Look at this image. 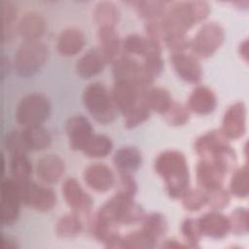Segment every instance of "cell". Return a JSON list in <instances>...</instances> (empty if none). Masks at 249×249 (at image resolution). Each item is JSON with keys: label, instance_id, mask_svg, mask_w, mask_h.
<instances>
[{"label": "cell", "instance_id": "1", "mask_svg": "<svg viewBox=\"0 0 249 249\" xmlns=\"http://www.w3.org/2000/svg\"><path fill=\"white\" fill-rule=\"evenodd\" d=\"M210 7L204 1H185L169 3L160 19L161 40L187 36L188 31L203 21L209 15Z\"/></svg>", "mask_w": 249, "mask_h": 249}, {"label": "cell", "instance_id": "2", "mask_svg": "<svg viewBox=\"0 0 249 249\" xmlns=\"http://www.w3.org/2000/svg\"><path fill=\"white\" fill-rule=\"evenodd\" d=\"M155 170L163 180L165 191L172 198H180L189 189L190 173L187 160L177 150H165L155 160Z\"/></svg>", "mask_w": 249, "mask_h": 249}, {"label": "cell", "instance_id": "3", "mask_svg": "<svg viewBox=\"0 0 249 249\" xmlns=\"http://www.w3.org/2000/svg\"><path fill=\"white\" fill-rule=\"evenodd\" d=\"M236 162V154L231 151L215 157L203 158L196 167V178L198 188L205 192H212L223 188L225 178Z\"/></svg>", "mask_w": 249, "mask_h": 249}, {"label": "cell", "instance_id": "4", "mask_svg": "<svg viewBox=\"0 0 249 249\" xmlns=\"http://www.w3.org/2000/svg\"><path fill=\"white\" fill-rule=\"evenodd\" d=\"M83 102L90 116L99 124H110L117 117L118 110L111 92L101 83H91L85 89Z\"/></svg>", "mask_w": 249, "mask_h": 249}, {"label": "cell", "instance_id": "5", "mask_svg": "<svg viewBox=\"0 0 249 249\" xmlns=\"http://www.w3.org/2000/svg\"><path fill=\"white\" fill-rule=\"evenodd\" d=\"M115 225H132L139 223L145 216L144 209L132 196L116 192L98 210Z\"/></svg>", "mask_w": 249, "mask_h": 249}, {"label": "cell", "instance_id": "6", "mask_svg": "<svg viewBox=\"0 0 249 249\" xmlns=\"http://www.w3.org/2000/svg\"><path fill=\"white\" fill-rule=\"evenodd\" d=\"M48 55V47L41 40L22 41L15 53V72L22 78L33 76L46 63Z\"/></svg>", "mask_w": 249, "mask_h": 249}, {"label": "cell", "instance_id": "7", "mask_svg": "<svg viewBox=\"0 0 249 249\" xmlns=\"http://www.w3.org/2000/svg\"><path fill=\"white\" fill-rule=\"evenodd\" d=\"M51 113L49 98L39 92L24 95L17 105L16 121L23 127L42 125Z\"/></svg>", "mask_w": 249, "mask_h": 249}, {"label": "cell", "instance_id": "8", "mask_svg": "<svg viewBox=\"0 0 249 249\" xmlns=\"http://www.w3.org/2000/svg\"><path fill=\"white\" fill-rule=\"evenodd\" d=\"M225 41V31L216 22L204 23L190 40L192 54L198 58H208L213 55Z\"/></svg>", "mask_w": 249, "mask_h": 249}, {"label": "cell", "instance_id": "9", "mask_svg": "<svg viewBox=\"0 0 249 249\" xmlns=\"http://www.w3.org/2000/svg\"><path fill=\"white\" fill-rule=\"evenodd\" d=\"M22 204L39 212L50 211L56 203V195L51 188L33 181L19 183Z\"/></svg>", "mask_w": 249, "mask_h": 249}, {"label": "cell", "instance_id": "10", "mask_svg": "<svg viewBox=\"0 0 249 249\" xmlns=\"http://www.w3.org/2000/svg\"><path fill=\"white\" fill-rule=\"evenodd\" d=\"M22 204L19 183L13 178H5L1 183V224L11 226L18 217Z\"/></svg>", "mask_w": 249, "mask_h": 249}, {"label": "cell", "instance_id": "11", "mask_svg": "<svg viewBox=\"0 0 249 249\" xmlns=\"http://www.w3.org/2000/svg\"><path fill=\"white\" fill-rule=\"evenodd\" d=\"M112 73L115 81H127L147 89L153 82L144 72L142 63L128 55L119 56L112 63Z\"/></svg>", "mask_w": 249, "mask_h": 249}, {"label": "cell", "instance_id": "12", "mask_svg": "<svg viewBox=\"0 0 249 249\" xmlns=\"http://www.w3.org/2000/svg\"><path fill=\"white\" fill-rule=\"evenodd\" d=\"M145 90L131 82L115 81L111 96L118 112L125 116L143 99Z\"/></svg>", "mask_w": 249, "mask_h": 249}, {"label": "cell", "instance_id": "13", "mask_svg": "<svg viewBox=\"0 0 249 249\" xmlns=\"http://www.w3.org/2000/svg\"><path fill=\"white\" fill-rule=\"evenodd\" d=\"M61 192L66 204L73 212L78 215H88L90 212L93 200L75 178H67L63 182Z\"/></svg>", "mask_w": 249, "mask_h": 249}, {"label": "cell", "instance_id": "14", "mask_svg": "<svg viewBox=\"0 0 249 249\" xmlns=\"http://www.w3.org/2000/svg\"><path fill=\"white\" fill-rule=\"evenodd\" d=\"M221 131L229 140L242 137L246 131V106L242 101L232 103L226 110Z\"/></svg>", "mask_w": 249, "mask_h": 249}, {"label": "cell", "instance_id": "15", "mask_svg": "<svg viewBox=\"0 0 249 249\" xmlns=\"http://www.w3.org/2000/svg\"><path fill=\"white\" fill-rule=\"evenodd\" d=\"M231 147L221 129H213L200 135L195 142V151L201 158H215Z\"/></svg>", "mask_w": 249, "mask_h": 249}, {"label": "cell", "instance_id": "16", "mask_svg": "<svg viewBox=\"0 0 249 249\" xmlns=\"http://www.w3.org/2000/svg\"><path fill=\"white\" fill-rule=\"evenodd\" d=\"M65 131L70 148L74 151L81 152L94 134L91 124L83 115H76L69 118L65 124Z\"/></svg>", "mask_w": 249, "mask_h": 249}, {"label": "cell", "instance_id": "17", "mask_svg": "<svg viewBox=\"0 0 249 249\" xmlns=\"http://www.w3.org/2000/svg\"><path fill=\"white\" fill-rule=\"evenodd\" d=\"M171 64L183 81L190 84H197L202 78V67L198 59L192 53L186 52L172 53Z\"/></svg>", "mask_w": 249, "mask_h": 249}, {"label": "cell", "instance_id": "18", "mask_svg": "<svg viewBox=\"0 0 249 249\" xmlns=\"http://www.w3.org/2000/svg\"><path fill=\"white\" fill-rule=\"evenodd\" d=\"M84 181L89 188L98 193H105L115 185V175L104 163L94 162L88 165L83 173Z\"/></svg>", "mask_w": 249, "mask_h": 249}, {"label": "cell", "instance_id": "19", "mask_svg": "<svg viewBox=\"0 0 249 249\" xmlns=\"http://www.w3.org/2000/svg\"><path fill=\"white\" fill-rule=\"evenodd\" d=\"M197 223L201 234L214 239L223 238L231 231L229 217L215 210L203 214Z\"/></svg>", "mask_w": 249, "mask_h": 249}, {"label": "cell", "instance_id": "20", "mask_svg": "<svg viewBox=\"0 0 249 249\" xmlns=\"http://www.w3.org/2000/svg\"><path fill=\"white\" fill-rule=\"evenodd\" d=\"M217 106L215 92L208 87L197 86L189 95L187 107L190 112L205 116L212 113Z\"/></svg>", "mask_w": 249, "mask_h": 249}, {"label": "cell", "instance_id": "21", "mask_svg": "<svg viewBox=\"0 0 249 249\" xmlns=\"http://www.w3.org/2000/svg\"><path fill=\"white\" fill-rule=\"evenodd\" d=\"M64 170V161L57 155H45L37 160V176L46 184H55L58 182L63 176Z\"/></svg>", "mask_w": 249, "mask_h": 249}, {"label": "cell", "instance_id": "22", "mask_svg": "<svg viewBox=\"0 0 249 249\" xmlns=\"http://www.w3.org/2000/svg\"><path fill=\"white\" fill-rule=\"evenodd\" d=\"M46 30L43 17L36 12H27L19 18L16 25V32L23 41L40 40Z\"/></svg>", "mask_w": 249, "mask_h": 249}, {"label": "cell", "instance_id": "23", "mask_svg": "<svg viewBox=\"0 0 249 249\" xmlns=\"http://www.w3.org/2000/svg\"><path fill=\"white\" fill-rule=\"evenodd\" d=\"M86 44V36L78 27L64 28L58 35L56 50L63 56H73L79 53Z\"/></svg>", "mask_w": 249, "mask_h": 249}, {"label": "cell", "instance_id": "24", "mask_svg": "<svg viewBox=\"0 0 249 249\" xmlns=\"http://www.w3.org/2000/svg\"><path fill=\"white\" fill-rule=\"evenodd\" d=\"M107 61L98 48L86 52L76 63V72L83 79H89L99 74Z\"/></svg>", "mask_w": 249, "mask_h": 249}, {"label": "cell", "instance_id": "25", "mask_svg": "<svg viewBox=\"0 0 249 249\" xmlns=\"http://www.w3.org/2000/svg\"><path fill=\"white\" fill-rule=\"evenodd\" d=\"M113 163L119 173L132 174L142 164V154L134 146H124L116 151Z\"/></svg>", "mask_w": 249, "mask_h": 249}, {"label": "cell", "instance_id": "26", "mask_svg": "<svg viewBox=\"0 0 249 249\" xmlns=\"http://www.w3.org/2000/svg\"><path fill=\"white\" fill-rule=\"evenodd\" d=\"M98 49L104 55L107 63H113L119 56L121 41L115 28L101 27L97 29Z\"/></svg>", "mask_w": 249, "mask_h": 249}, {"label": "cell", "instance_id": "27", "mask_svg": "<svg viewBox=\"0 0 249 249\" xmlns=\"http://www.w3.org/2000/svg\"><path fill=\"white\" fill-rule=\"evenodd\" d=\"M144 100L151 111L163 115L173 103L171 94L161 87H150L144 92Z\"/></svg>", "mask_w": 249, "mask_h": 249}, {"label": "cell", "instance_id": "28", "mask_svg": "<svg viewBox=\"0 0 249 249\" xmlns=\"http://www.w3.org/2000/svg\"><path fill=\"white\" fill-rule=\"evenodd\" d=\"M21 131L28 152L45 150L52 143L50 132L42 125L23 127Z\"/></svg>", "mask_w": 249, "mask_h": 249}, {"label": "cell", "instance_id": "29", "mask_svg": "<svg viewBox=\"0 0 249 249\" xmlns=\"http://www.w3.org/2000/svg\"><path fill=\"white\" fill-rule=\"evenodd\" d=\"M119 10L114 3L102 1L96 4L93 11V19L98 28H115L119 21Z\"/></svg>", "mask_w": 249, "mask_h": 249}, {"label": "cell", "instance_id": "30", "mask_svg": "<svg viewBox=\"0 0 249 249\" xmlns=\"http://www.w3.org/2000/svg\"><path fill=\"white\" fill-rule=\"evenodd\" d=\"M113 149L112 140L104 134H93L82 152L88 158L101 159L107 157Z\"/></svg>", "mask_w": 249, "mask_h": 249}, {"label": "cell", "instance_id": "31", "mask_svg": "<svg viewBox=\"0 0 249 249\" xmlns=\"http://www.w3.org/2000/svg\"><path fill=\"white\" fill-rule=\"evenodd\" d=\"M83 229V224L80 215L75 212L61 216L55 225V233L62 238L75 237L80 234Z\"/></svg>", "mask_w": 249, "mask_h": 249}, {"label": "cell", "instance_id": "32", "mask_svg": "<svg viewBox=\"0 0 249 249\" xmlns=\"http://www.w3.org/2000/svg\"><path fill=\"white\" fill-rule=\"evenodd\" d=\"M137 14L146 20L160 19L169 5L164 1H135L131 2Z\"/></svg>", "mask_w": 249, "mask_h": 249}, {"label": "cell", "instance_id": "33", "mask_svg": "<svg viewBox=\"0 0 249 249\" xmlns=\"http://www.w3.org/2000/svg\"><path fill=\"white\" fill-rule=\"evenodd\" d=\"M142 222V230L155 240H159L167 231V221L165 217L157 212L145 215Z\"/></svg>", "mask_w": 249, "mask_h": 249}, {"label": "cell", "instance_id": "34", "mask_svg": "<svg viewBox=\"0 0 249 249\" xmlns=\"http://www.w3.org/2000/svg\"><path fill=\"white\" fill-rule=\"evenodd\" d=\"M11 178L18 183L30 180L32 174V164L26 155L12 156L10 162Z\"/></svg>", "mask_w": 249, "mask_h": 249}, {"label": "cell", "instance_id": "35", "mask_svg": "<svg viewBox=\"0 0 249 249\" xmlns=\"http://www.w3.org/2000/svg\"><path fill=\"white\" fill-rule=\"evenodd\" d=\"M249 181H248V166L244 164L238 167L232 173L230 181V194L238 198H244L248 196Z\"/></svg>", "mask_w": 249, "mask_h": 249}, {"label": "cell", "instance_id": "36", "mask_svg": "<svg viewBox=\"0 0 249 249\" xmlns=\"http://www.w3.org/2000/svg\"><path fill=\"white\" fill-rule=\"evenodd\" d=\"M180 198L182 199L183 207L191 212L199 211L207 205V193L200 188H189Z\"/></svg>", "mask_w": 249, "mask_h": 249}, {"label": "cell", "instance_id": "37", "mask_svg": "<svg viewBox=\"0 0 249 249\" xmlns=\"http://www.w3.org/2000/svg\"><path fill=\"white\" fill-rule=\"evenodd\" d=\"M157 240L148 235L142 229L123 236L122 248H154Z\"/></svg>", "mask_w": 249, "mask_h": 249}, {"label": "cell", "instance_id": "38", "mask_svg": "<svg viewBox=\"0 0 249 249\" xmlns=\"http://www.w3.org/2000/svg\"><path fill=\"white\" fill-rule=\"evenodd\" d=\"M123 48L126 53L144 56L149 48V39L136 33L127 35L123 41Z\"/></svg>", "mask_w": 249, "mask_h": 249}, {"label": "cell", "instance_id": "39", "mask_svg": "<svg viewBox=\"0 0 249 249\" xmlns=\"http://www.w3.org/2000/svg\"><path fill=\"white\" fill-rule=\"evenodd\" d=\"M165 122L173 126L185 124L190 119V111L187 106L173 101L169 109L162 115Z\"/></svg>", "mask_w": 249, "mask_h": 249}, {"label": "cell", "instance_id": "40", "mask_svg": "<svg viewBox=\"0 0 249 249\" xmlns=\"http://www.w3.org/2000/svg\"><path fill=\"white\" fill-rule=\"evenodd\" d=\"M151 110L143 99L124 117V125L126 128H134L146 122L150 117Z\"/></svg>", "mask_w": 249, "mask_h": 249}, {"label": "cell", "instance_id": "41", "mask_svg": "<svg viewBox=\"0 0 249 249\" xmlns=\"http://www.w3.org/2000/svg\"><path fill=\"white\" fill-rule=\"evenodd\" d=\"M181 233L187 247H198V243L202 234L198 227L197 219H185L181 225Z\"/></svg>", "mask_w": 249, "mask_h": 249}, {"label": "cell", "instance_id": "42", "mask_svg": "<svg viewBox=\"0 0 249 249\" xmlns=\"http://www.w3.org/2000/svg\"><path fill=\"white\" fill-rule=\"evenodd\" d=\"M1 4L3 8V40L10 41L15 30L17 9L11 1H2Z\"/></svg>", "mask_w": 249, "mask_h": 249}, {"label": "cell", "instance_id": "43", "mask_svg": "<svg viewBox=\"0 0 249 249\" xmlns=\"http://www.w3.org/2000/svg\"><path fill=\"white\" fill-rule=\"evenodd\" d=\"M5 147L11 156L26 155L28 153L21 129H14L7 133L5 138Z\"/></svg>", "mask_w": 249, "mask_h": 249}, {"label": "cell", "instance_id": "44", "mask_svg": "<svg viewBox=\"0 0 249 249\" xmlns=\"http://www.w3.org/2000/svg\"><path fill=\"white\" fill-rule=\"evenodd\" d=\"M231 231L235 234H245L248 232V210L243 207L236 208L229 217Z\"/></svg>", "mask_w": 249, "mask_h": 249}, {"label": "cell", "instance_id": "45", "mask_svg": "<svg viewBox=\"0 0 249 249\" xmlns=\"http://www.w3.org/2000/svg\"><path fill=\"white\" fill-rule=\"evenodd\" d=\"M207 193V205L215 211H219L227 207L231 201V194L224 188Z\"/></svg>", "mask_w": 249, "mask_h": 249}, {"label": "cell", "instance_id": "46", "mask_svg": "<svg viewBox=\"0 0 249 249\" xmlns=\"http://www.w3.org/2000/svg\"><path fill=\"white\" fill-rule=\"evenodd\" d=\"M118 193L134 197L137 192V184L130 173H119Z\"/></svg>", "mask_w": 249, "mask_h": 249}, {"label": "cell", "instance_id": "47", "mask_svg": "<svg viewBox=\"0 0 249 249\" xmlns=\"http://www.w3.org/2000/svg\"><path fill=\"white\" fill-rule=\"evenodd\" d=\"M1 244L3 249H16L18 247L15 238L5 234L1 235Z\"/></svg>", "mask_w": 249, "mask_h": 249}, {"label": "cell", "instance_id": "48", "mask_svg": "<svg viewBox=\"0 0 249 249\" xmlns=\"http://www.w3.org/2000/svg\"><path fill=\"white\" fill-rule=\"evenodd\" d=\"M162 247H166V248H185L187 247L186 244H182L179 241L175 240V239H168L165 240L164 243H162Z\"/></svg>", "mask_w": 249, "mask_h": 249}, {"label": "cell", "instance_id": "49", "mask_svg": "<svg viewBox=\"0 0 249 249\" xmlns=\"http://www.w3.org/2000/svg\"><path fill=\"white\" fill-rule=\"evenodd\" d=\"M248 41L244 40L240 45H239V54L243 57L245 61H247L248 57Z\"/></svg>", "mask_w": 249, "mask_h": 249}]
</instances>
